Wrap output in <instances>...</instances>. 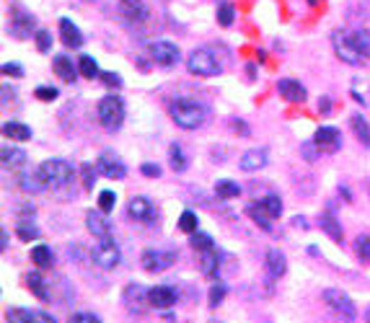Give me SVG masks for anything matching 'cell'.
Segmentation results:
<instances>
[{
	"label": "cell",
	"instance_id": "ab89813d",
	"mask_svg": "<svg viewBox=\"0 0 370 323\" xmlns=\"http://www.w3.org/2000/svg\"><path fill=\"white\" fill-rule=\"evenodd\" d=\"M215 18H218V23L223 26V29L233 26V21H236V11H233L231 3H220V5H218V13H215Z\"/></svg>",
	"mask_w": 370,
	"mask_h": 323
},
{
	"label": "cell",
	"instance_id": "f35d334b",
	"mask_svg": "<svg viewBox=\"0 0 370 323\" xmlns=\"http://www.w3.org/2000/svg\"><path fill=\"white\" fill-rule=\"evenodd\" d=\"M246 215H249V218L254 220V222H256V225H259V228H262V231L272 233V218H267L264 212H262V209L256 207V202H251V205L246 207Z\"/></svg>",
	"mask_w": 370,
	"mask_h": 323
},
{
	"label": "cell",
	"instance_id": "1f68e13d",
	"mask_svg": "<svg viewBox=\"0 0 370 323\" xmlns=\"http://www.w3.org/2000/svg\"><path fill=\"white\" fill-rule=\"evenodd\" d=\"M189 246L195 248V251H199V254H205V251H215V238L212 235H208V233H192L189 235Z\"/></svg>",
	"mask_w": 370,
	"mask_h": 323
},
{
	"label": "cell",
	"instance_id": "60d3db41",
	"mask_svg": "<svg viewBox=\"0 0 370 323\" xmlns=\"http://www.w3.org/2000/svg\"><path fill=\"white\" fill-rule=\"evenodd\" d=\"M355 254L362 264H370V235H360L355 241Z\"/></svg>",
	"mask_w": 370,
	"mask_h": 323
},
{
	"label": "cell",
	"instance_id": "ba28073f",
	"mask_svg": "<svg viewBox=\"0 0 370 323\" xmlns=\"http://www.w3.org/2000/svg\"><path fill=\"white\" fill-rule=\"evenodd\" d=\"M116 13L130 26H143L151 18V11H148L145 0H116Z\"/></svg>",
	"mask_w": 370,
	"mask_h": 323
},
{
	"label": "cell",
	"instance_id": "bcb514c9",
	"mask_svg": "<svg viewBox=\"0 0 370 323\" xmlns=\"http://www.w3.org/2000/svg\"><path fill=\"white\" fill-rule=\"evenodd\" d=\"M34 96L39 99V101H55V99L60 96V91L55 88V86H39V88L34 91Z\"/></svg>",
	"mask_w": 370,
	"mask_h": 323
},
{
	"label": "cell",
	"instance_id": "44dd1931",
	"mask_svg": "<svg viewBox=\"0 0 370 323\" xmlns=\"http://www.w3.org/2000/svg\"><path fill=\"white\" fill-rule=\"evenodd\" d=\"M60 39L68 49H81L83 47V31L70 18H60Z\"/></svg>",
	"mask_w": 370,
	"mask_h": 323
},
{
	"label": "cell",
	"instance_id": "ac0fdd59",
	"mask_svg": "<svg viewBox=\"0 0 370 323\" xmlns=\"http://www.w3.org/2000/svg\"><path fill=\"white\" fill-rule=\"evenodd\" d=\"M278 93L285 101H290V104H303L306 96H308V93H306V86H303L301 81H295V78H280Z\"/></svg>",
	"mask_w": 370,
	"mask_h": 323
},
{
	"label": "cell",
	"instance_id": "ffe728a7",
	"mask_svg": "<svg viewBox=\"0 0 370 323\" xmlns=\"http://www.w3.org/2000/svg\"><path fill=\"white\" fill-rule=\"evenodd\" d=\"M176 300H179V295H176L174 287H169V285H156L151 287V305L156 311H169V308H174Z\"/></svg>",
	"mask_w": 370,
	"mask_h": 323
},
{
	"label": "cell",
	"instance_id": "5bb4252c",
	"mask_svg": "<svg viewBox=\"0 0 370 323\" xmlns=\"http://www.w3.org/2000/svg\"><path fill=\"white\" fill-rule=\"evenodd\" d=\"M122 298H125V305H127L130 313H143L145 305H151V289H145L138 282H130L122 292Z\"/></svg>",
	"mask_w": 370,
	"mask_h": 323
},
{
	"label": "cell",
	"instance_id": "f6af8a7d",
	"mask_svg": "<svg viewBox=\"0 0 370 323\" xmlns=\"http://www.w3.org/2000/svg\"><path fill=\"white\" fill-rule=\"evenodd\" d=\"M319 145L313 142V140H308V142H303L301 145V155H303V161H308V163H313L316 158H319Z\"/></svg>",
	"mask_w": 370,
	"mask_h": 323
},
{
	"label": "cell",
	"instance_id": "f5cc1de1",
	"mask_svg": "<svg viewBox=\"0 0 370 323\" xmlns=\"http://www.w3.org/2000/svg\"><path fill=\"white\" fill-rule=\"evenodd\" d=\"M3 75H11V78H23V68L18 62H3Z\"/></svg>",
	"mask_w": 370,
	"mask_h": 323
},
{
	"label": "cell",
	"instance_id": "7402d4cb",
	"mask_svg": "<svg viewBox=\"0 0 370 323\" xmlns=\"http://www.w3.org/2000/svg\"><path fill=\"white\" fill-rule=\"evenodd\" d=\"M267 161H269V155H267L264 148H254V151H246L241 155V161H238V168L246 173H254L259 168H264Z\"/></svg>",
	"mask_w": 370,
	"mask_h": 323
},
{
	"label": "cell",
	"instance_id": "6f0895ef",
	"mask_svg": "<svg viewBox=\"0 0 370 323\" xmlns=\"http://www.w3.org/2000/svg\"><path fill=\"white\" fill-rule=\"evenodd\" d=\"M0 246L3 251H8V231H0Z\"/></svg>",
	"mask_w": 370,
	"mask_h": 323
},
{
	"label": "cell",
	"instance_id": "f546056e",
	"mask_svg": "<svg viewBox=\"0 0 370 323\" xmlns=\"http://www.w3.org/2000/svg\"><path fill=\"white\" fill-rule=\"evenodd\" d=\"M218 269H220V256L215 251H205V254L199 256V272L208 279L218 277Z\"/></svg>",
	"mask_w": 370,
	"mask_h": 323
},
{
	"label": "cell",
	"instance_id": "8d00e7d4",
	"mask_svg": "<svg viewBox=\"0 0 370 323\" xmlns=\"http://www.w3.org/2000/svg\"><path fill=\"white\" fill-rule=\"evenodd\" d=\"M215 194L220 199H233V196L241 194V186L231 181V179H220V181H215Z\"/></svg>",
	"mask_w": 370,
	"mask_h": 323
},
{
	"label": "cell",
	"instance_id": "680465c9",
	"mask_svg": "<svg viewBox=\"0 0 370 323\" xmlns=\"http://www.w3.org/2000/svg\"><path fill=\"white\" fill-rule=\"evenodd\" d=\"M293 225H295V228H308V220H306V218H295V220H293Z\"/></svg>",
	"mask_w": 370,
	"mask_h": 323
},
{
	"label": "cell",
	"instance_id": "484cf974",
	"mask_svg": "<svg viewBox=\"0 0 370 323\" xmlns=\"http://www.w3.org/2000/svg\"><path fill=\"white\" fill-rule=\"evenodd\" d=\"M18 186H21L23 194H39V192H45L47 186L45 181L39 179V173H32V171H23L21 176H18Z\"/></svg>",
	"mask_w": 370,
	"mask_h": 323
},
{
	"label": "cell",
	"instance_id": "f907efd6",
	"mask_svg": "<svg viewBox=\"0 0 370 323\" xmlns=\"http://www.w3.org/2000/svg\"><path fill=\"white\" fill-rule=\"evenodd\" d=\"M70 323H101L99 315H93V313H86V311H78L70 315Z\"/></svg>",
	"mask_w": 370,
	"mask_h": 323
},
{
	"label": "cell",
	"instance_id": "83f0119b",
	"mask_svg": "<svg viewBox=\"0 0 370 323\" xmlns=\"http://www.w3.org/2000/svg\"><path fill=\"white\" fill-rule=\"evenodd\" d=\"M256 207L262 209L267 218L278 220L280 215H282V199H280L278 194H267V196H262V199L256 202Z\"/></svg>",
	"mask_w": 370,
	"mask_h": 323
},
{
	"label": "cell",
	"instance_id": "5b68a950",
	"mask_svg": "<svg viewBox=\"0 0 370 323\" xmlns=\"http://www.w3.org/2000/svg\"><path fill=\"white\" fill-rule=\"evenodd\" d=\"M321 298H324L326 305H329L342 321L355 323V318H358V308H355V302H352V298H349L347 292H342V289H336V287H326L324 292H321Z\"/></svg>",
	"mask_w": 370,
	"mask_h": 323
},
{
	"label": "cell",
	"instance_id": "2e32d148",
	"mask_svg": "<svg viewBox=\"0 0 370 323\" xmlns=\"http://www.w3.org/2000/svg\"><path fill=\"white\" fill-rule=\"evenodd\" d=\"M313 142L319 145V151L321 153H336L342 148V132L336 127L324 125V127H319L313 132Z\"/></svg>",
	"mask_w": 370,
	"mask_h": 323
},
{
	"label": "cell",
	"instance_id": "94428289",
	"mask_svg": "<svg viewBox=\"0 0 370 323\" xmlns=\"http://www.w3.org/2000/svg\"><path fill=\"white\" fill-rule=\"evenodd\" d=\"M256 60H259V62H264V60H267V52H264V49H259V52H256Z\"/></svg>",
	"mask_w": 370,
	"mask_h": 323
},
{
	"label": "cell",
	"instance_id": "816d5d0a",
	"mask_svg": "<svg viewBox=\"0 0 370 323\" xmlns=\"http://www.w3.org/2000/svg\"><path fill=\"white\" fill-rule=\"evenodd\" d=\"M231 129L236 135H241V138H249V135H251V127H249L243 119H236V116L231 119Z\"/></svg>",
	"mask_w": 370,
	"mask_h": 323
},
{
	"label": "cell",
	"instance_id": "7bdbcfd3",
	"mask_svg": "<svg viewBox=\"0 0 370 323\" xmlns=\"http://www.w3.org/2000/svg\"><path fill=\"white\" fill-rule=\"evenodd\" d=\"M114 205H116V194L112 189H104V192L99 194V209L109 215V212H114Z\"/></svg>",
	"mask_w": 370,
	"mask_h": 323
},
{
	"label": "cell",
	"instance_id": "d6986e66",
	"mask_svg": "<svg viewBox=\"0 0 370 323\" xmlns=\"http://www.w3.org/2000/svg\"><path fill=\"white\" fill-rule=\"evenodd\" d=\"M52 70H55V75H58L60 81H65V83H75L78 75H81L78 62H73L68 55H55V57H52Z\"/></svg>",
	"mask_w": 370,
	"mask_h": 323
},
{
	"label": "cell",
	"instance_id": "11a10c76",
	"mask_svg": "<svg viewBox=\"0 0 370 323\" xmlns=\"http://www.w3.org/2000/svg\"><path fill=\"white\" fill-rule=\"evenodd\" d=\"M18 212H21V218L32 220L36 209H34V205H32V202H23V205H18Z\"/></svg>",
	"mask_w": 370,
	"mask_h": 323
},
{
	"label": "cell",
	"instance_id": "9c48e42d",
	"mask_svg": "<svg viewBox=\"0 0 370 323\" xmlns=\"http://www.w3.org/2000/svg\"><path fill=\"white\" fill-rule=\"evenodd\" d=\"M174 261H176V254L174 251H166V248H148V251H143V256H140L143 269L151 272V274L166 272Z\"/></svg>",
	"mask_w": 370,
	"mask_h": 323
},
{
	"label": "cell",
	"instance_id": "be15d7a7",
	"mask_svg": "<svg viewBox=\"0 0 370 323\" xmlns=\"http://www.w3.org/2000/svg\"><path fill=\"white\" fill-rule=\"evenodd\" d=\"M308 3H311V5H319V3H321V0H308Z\"/></svg>",
	"mask_w": 370,
	"mask_h": 323
},
{
	"label": "cell",
	"instance_id": "e0dca14e",
	"mask_svg": "<svg viewBox=\"0 0 370 323\" xmlns=\"http://www.w3.org/2000/svg\"><path fill=\"white\" fill-rule=\"evenodd\" d=\"M264 272L269 282H278L280 277H285V272H288V259H285V254L278 251V248H269L264 256Z\"/></svg>",
	"mask_w": 370,
	"mask_h": 323
},
{
	"label": "cell",
	"instance_id": "603a6c76",
	"mask_svg": "<svg viewBox=\"0 0 370 323\" xmlns=\"http://www.w3.org/2000/svg\"><path fill=\"white\" fill-rule=\"evenodd\" d=\"M0 161H3V168L16 171V168H23V166H26L29 155H26V151L16 148V145H3V151H0Z\"/></svg>",
	"mask_w": 370,
	"mask_h": 323
},
{
	"label": "cell",
	"instance_id": "277c9868",
	"mask_svg": "<svg viewBox=\"0 0 370 323\" xmlns=\"http://www.w3.org/2000/svg\"><path fill=\"white\" fill-rule=\"evenodd\" d=\"M186 70L197 78H212V75H220L223 65H220V60L215 57V52L210 47H197L186 57Z\"/></svg>",
	"mask_w": 370,
	"mask_h": 323
},
{
	"label": "cell",
	"instance_id": "6da1fadb",
	"mask_svg": "<svg viewBox=\"0 0 370 323\" xmlns=\"http://www.w3.org/2000/svg\"><path fill=\"white\" fill-rule=\"evenodd\" d=\"M169 114L176 122V127L182 129H199L205 122H208V106L197 99H186V96H179L169 104Z\"/></svg>",
	"mask_w": 370,
	"mask_h": 323
},
{
	"label": "cell",
	"instance_id": "74e56055",
	"mask_svg": "<svg viewBox=\"0 0 370 323\" xmlns=\"http://www.w3.org/2000/svg\"><path fill=\"white\" fill-rule=\"evenodd\" d=\"M197 228H199L197 212L195 209H184V212L179 215V231L186 233V235H192V233H197Z\"/></svg>",
	"mask_w": 370,
	"mask_h": 323
},
{
	"label": "cell",
	"instance_id": "9a60e30c",
	"mask_svg": "<svg viewBox=\"0 0 370 323\" xmlns=\"http://www.w3.org/2000/svg\"><path fill=\"white\" fill-rule=\"evenodd\" d=\"M86 228H88V233L96 235L99 241L112 238V220L106 218V212H101V209H91V212H86Z\"/></svg>",
	"mask_w": 370,
	"mask_h": 323
},
{
	"label": "cell",
	"instance_id": "db71d44e",
	"mask_svg": "<svg viewBox=\"0 0 370 323\" xmlns=\"http://www.w3.org/2000/svg\"><path fill=\"white\" fill-rule=\"evenodd\" d=\"M140 173L148 176V179H158V176H161V166H158V163H143V166H140Z\"/></svg>",
	"mask_w": 370,
	"mask_h": 323
},
{
	"label": "cell",
	"instance_id": "52a82bcc",
	"mask_svg": "<svg viewBox=\"0 0 370 323\" xmlns=\"http://www.w3.org/2000/svg\"><path fill=\"white\" fill-rule=\"evenodd\" d=\"M332 47H334V55L342 62H347V65H352V68H358V65H362V55L358 52V47H355V42H352V36L347 34V31H334V36H332Z\"/></svg>",
	"mask_w": 370,
	"mask_h": 323
},
{
	"label": "cell",
	"instance_id": "cb8c5ba5",
	"mask_svg": "<svg viewBox=\"0 0 370 323\" xmlns=\"http://www.w3.org/2000/svg\"><path fill=\"white\" fill-rule=\"evenodd\" d=\"M319 225H321V231H324L332 241L342 243V238H345V231H342V222L336 220L334 212H324V215L319 218Z\"/></svg>",
	"mask_w": 370,
	"mask_h": 323
},
{
	"label": "cell",
	"instance_id": "8992f818",
	"mask_svg": "<svg viewBox=\"0 0 370 323\" xmlns=\"http://www.w3.org/2000/svg\"><path fill=\"white\" fill-rule=\"evenodd\" d=\"M91 259L96 266H101L106 272H112L116 266L122 264V251H119V246H116L112 238H106V241H99L93 246L91 251Z\"/></svg>",
	"mask_w": 370,
	"mask_h": 323
},
{
	"label": "cell",
	"instance_id": "7a4b0ae2",
	"mask_svg": "<svg viewBox=\"0 0 370 323\" xmlns=\"http://www.w3.org/2000/svg\"><path fill=\"white\" fill-rule=\"evenodd\" d=\"M36 173L45 181L47 189H65L75 179V168L65 158H49V161H45L36 168Z\"/></svg>",
	"mask_w": 370,
	"mask_h": 323
},
{
	"label": "cell",
	"instance_id": "d590c367",
	"mask_svg": "<svg viewBox=\"0 0 370 323\" xmlns=\"http://www.w3.org/2000/svg\"><path fill=\"white\" fill-rule=\"evenodd\" d=\"M78 70H81L83 78H88V81H93V78H99V75H101L99 62H96L91 55H81V57H78Z\"/></svg>",
	"mask_w": 370,
	"mask_h": 323
},
{
	"label": "cell",
	"instance_id": "91938a15",
	"mask_svg": "<svg viewBox=\"0 0 370 323\" xmlns=\"http://www.w3.org/2000/svg\"><path fill=\"white\" fill-rule=\"evenodd\" d=\"M339 194L345 196V202H352V194H349V189H347V186H339Z\"/></svg>",
	"mask_w": 370,
	"mask_h": 323
},
{
	"label": "cell",
	"instance_id": "ee69618b",
	"mask_svg": "<svg viewBox=\"0 0 370 323\" xmlns=\"http://www.w3.org/2000/svg\"><path fill=\"white\" fill-rule=\"evenodd\" d=\"M225 292H228V287L223 285V282H218V285H212V289H210V308H218L220 302H223V298H225Z\"/></svg>",
	"mask_w": 370,
	"mask_h": 323
},
{
	"label": "cell",
	"instance_id": "6125c7cd",
	"mask_svg": "<svg viewBox=\"0 0 370 323\" xmlns=\"http://www.w3.org/2000/svg\"><path fill=\"white\" fill-rule=\"evenodd\" d=\"M362 321L370 323V305H368V308H365V318H362Z\"/></svg>",
	"mask_w": 370,
	"mask_h": 323
},
{
	"label": "cell",
	"instance_id": "3957f363",
	"mask_svg": "<svg viewBox=\"0 0 370 323\" xmlns=\"http://www.w3.org/2000/svg\"><path fill=\"white\" fill-rule=\"evenodd\" d=\"M125 114H127L125 112V101L116 93H106L104 99L96 104V116H99V122L109 132H116V129L125 125Z\"/></svg>",
	"mask_w": 370,
	"mask_h": 323
},
{
	"label": "cell",
	"instance_id": "4dcf8cb0",
	"mask_svg": "<svg viewBox=\"0 0 370 323\" xmlns=\"http://www.w3.org/2000/svg\"><path fill=\"white\" fill-rule=\"evenodd\" d=\"M29 256H32V261L36 264V269H49V266H55V254H52L49 246H34Z\"/></svg>",
	"mask_w": 370,
	"mask_h": 323
},
{
	"label": "cell",
	"instance_id": "4316f807",
	"mask_svg": "<svg viewBox=\"0 0 370 323\" xmlns=\"http://www.w3.org/2000/svg\"><path fill=\"white\" fill-rule=\"evenodd\" d=\"M3 135L16 140V142H26V140H32V127L23 125V122H5L3 125Z\"/></svg>",
	"mask_w": 370,
	"mask_h": 323
},
{
	"label": "cell",
	"instance_id": "d4e9b609",
	"mask_svg": "<svg viewBox=\"0 0 370 323\" xmlns=\"http://www.w3.org/2000/svg\"><path fill=\"white\" fill-rule=\"evenodd\" d=\"M26 285H29V289H32V292H34V295L42 302L52 300V295H49V287H47V279L42 277V272H29V274H26Z\"/></svg>",
	"mask_w": 370,
	"mask_h": 323
},
{
	"label": "cell",
	"instance_id": "d6a6232c",
	"mask_svg": "<svg viewBox=\"0 0 370 323\" xmlns=\"http://www.w3.org/2000/svg\"><path fill=\"white\" fill-rule=\"evenodd\" d=\"M349 125H352V132H355V138H358L362 145H370V125L365 122V116L355 114L352 119H349Z\"/></svg>",
	"mask_w": 370,
	"mask_h": 323
},
{
	"label": "cell",
	"instance_id": "b9f144b4",
	"mask_svg": "<svg viewBox=\"0 0 370 323\" xmlns=\"http://www.w3.org/2000/svg\"><path fill=\"white\" fill-rule=\"evenodd\" d=\"M34 42H36V49H39L42 55H47V52L52 49V34H49L47 29H36Z\"/></svg>",
	"mask_w": 370,
	"mask_h": 323
},
{
	"label": "cell",
	"instance_id": "9f6ffc18",
	"mask_svg": "<svg viewBox=\"0 0 370 323\" xmlns=\"http://www.w3.org/2000/svg\"><path fill=\"white\" fill-rule=\"evenodd\" d=\"M319 112H321V114H332V99H329V96H321V99H319Z\"/></svg>",
	"mask_w": 370,
	"mask_h": 323
},
{
	"label": "cell",
	"instance_id": "4fadbf2b",
	"mask_svg": "<svg viewBox=\"0 0 370 323\" xmlns=\"http://www.w3.org/2000/svg\"><path fill=\"white\" fill-rule=\"evenodd\" d=\"M96 168H99L101 176H106V179H116V181L127 176V166H125V161H122L114 151L101 153V155H99V161H96Z\"/></svg>",
	"mask_w": 370,
	"mask_h": 323
},
{
	"label": "cell",
	"instance_id": "836d02e7",
	"mask_svg": "<svg viewBox=\"0 0 370 323\" xmlns=\"http://www.w3.org/2000/svg\"><path fill=\"white\" fill-rule=\"evenodd\" d=\"M349 36H352V42H355L360 55L365 60H370V29H355V31H349Z\"/></svg>",
	"mask_w": 370,
	"mask_h": 323
},
{
	"label": "cell",
	"instance_id": "7c38bea8",
	"mask_svg": "<svg viewBox=\"0 0 370 323\" xmlns=\"http://www.w3.org/2000/svg\"><path fill=\"white\" fill-rule=\"evenodd\" d=\"M13 39H29L32 34H36V21L34 16L23 8H13L11 11V26H8Z\"/></svg>",
	"mask_w": 370,
	"mask_h": 323
},
{
	"label": "cell",
	"instance_id": "c3c4849f",
	"mask_svg": "<svg viewBox=\"0 0 370 323\" xmlns=\"http://www.w3.org/2000/svg\"><path fill=\"white\" fill-rule=\"evenodd\" d=\"M99 78H101V83H104L106 88H122V75H119V73H112V70H104V73H101Z\"/></svg>",
	"mask_w": 370,
	"mask_h": 323
},
{
	"label": "cell",
	"instance_id": "30bf717a",
	"mask_svg": "<svg viewBox=\"0 0 370 323\" xmlns=\"http://www.w3.org/2000/svg\"><path fill=\"white\" fill-rule=\"evenodd\" d=\"M151 60L156 65H161V68H174L176 62L182 60V52H179V47L174 42H166V39H158V42H153L151 44Z\"/></svg>",
	"mask_w": 370,
	"mask_h": 323
},
{
	"label": "cell",
	"instance_id": "7dc6e473",
	"mask_svg": "<svg viewBox=\"0 0 370 323\" xmlns=\"http://www.w3.org/2000/svg\"><path fill=\"white\" fill-rule=\"evenodd\" d=\"M26 323H58V321L45 311H29L26 308Z\"/></svg>",
	"mask_w": 370,
	"mask_h": 323
},
{
	"label": "cell",
	"instance_id": "f1b7e54d",
	"mask_svg": "<svg viewBox=\"0 0 370 323\" xmlns=\"http://www.w3.org/2000/svg\"><path fill=\"white\" fill-rule=\"evenodd\" d=\"M169 166H171L176 173H184L186 168H189V158H186L184 148H182L179 142H171V148H169Z\"/></svg>",
	"mask_w": 370,
	"mask_h": 323
},
{
	"label": "cell",
	"instance_id": "681fc988",
	"mask_svg": "<svg viewBox=\"0 0 370 323\" xmlns=\"http://www.w3.org/2000/svg\"><path fill=\"white\" fill-rule=\"evenodd\" d=\"M81 171H83V186H86V189L91 192L93 184H96V173H99V168H93L91 163H83Z\"/></svg>",
	"mask_w": 370,
	"mask_h": 323
},
{
	"label": "cell",
	"instance_id": "e575fe53",
	"mask_svg": "<svg viewBox=\"0 0 370 323\" xmlns=\"http://www.w3.org/2000/svg\"><path fill=\"white\" fill-rule=\"evenodd\" d=\"M16 235L21 238V241H36V238H42V231L36 228L32 220H18V225H16Z\"/></svg>",
	"mask_w": 370,
	"mask_h": 323
},
{
	"label": "cell",
	"instance_id": "8fae6325",
	"mask_svg": "<svg viewBox=\"0 0 370 323\" xmlns=\"http://www.w3.org/2000/svg\"><path fill=\"white\" fill-rule=\"evenodd\" d=\"M156 205H153L148 196H132L127 202V218L140 222V225H151L156 222Z\"/></svg>",
	"mask_w": 370,
	"mask_h": 323
}]
</instances>
